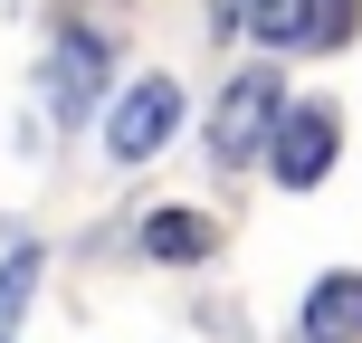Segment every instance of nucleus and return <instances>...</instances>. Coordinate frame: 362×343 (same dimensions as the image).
<instances>
[{"instance_id":"nucleus-1","label":"nucleus","mask_w":362,"mask_h":343,"mask_svg":"<svg viewBox=\"0 0 362 343\" xmlns=\"http://www.w3.org/2000/svg\"><path fill=\"white\" fill-rule=\"evenodd\" d=\"M286 105H296V95H286V76H276V57H257V67H238L229 86H219V115H210V163H219V172L257 163Z\"/></svg>"},{"instance_id":"nucleus-2","label":"nucleus","mask_w":362,"mask_h":343,"mask_svg":"<svg viewBox=\"0 0 362 343\" xmlns=\"http://www.w3.org/2000/svg\"><path fill=\"white\" fill-rule=\"evenodd\" d=\"M38 76H48V115H57L67 134L95 124V115H105V76H115V38L67 19V29L48 38V67H38Z\"/></svg>"},{"instance_id":"nucleus-7","label":"nucleus","mask_w":362,"mask_h":343,"mask_svg":"<svg viewBox=\"0 0 362 343\" xmlns=\"http://www.w3.org/2000/svg\"><path fill=\"white\" fill-rule=\"evenodd\" d=\"M248 38H257V57H315L325 19H315V0H248Z\"/></svg>"},{"instance_id":"nucleus-10","label":"nucleus","mask_w":362,"mask_h":343,"mask_svg":"<svg viewBox=\"0 0 362 343\" xmlns=\"http://www.w3.org/2000/svg\"><path fill=\"white\" fill-rule=\"evenodd\" d=\"M210 19H219L229 38H248V0H210Z\"/></svg>"},{"instance_id":"nucleus-8","label":"nucleus","mask_w":362,"mask_h":343,"mask_svg":"<svg viewBox=\"0 0 362 343\" xmlns=\"http://www.w3.org/2000/svg\"><path fill=\"white\" fill-rule=\"evenodd\" d=\"M38 277H48V257H38V248H10V257H0V343L19 334V315H29Z\"/></svg>"},{"instance_id":"nucleus-9","label":"nucleus","mask_w":362,"mask_h":343,"mask_svg":"<svg viewBox=\"0 0 362 343\" xmlns=\"http://www.w3.org/2000/svg\"><path fill=\"white\" fill-rule=\"evenodd\" d=\"M315 19H325V48H353L362 38V0H315Z\"/></svg>"},{"instance_id":"nucleus-4","label":"nucleus","mask_w":362,"mask_h":343,"mask_svg":"<svg viewBox=\"0 0 362 343\" xmlns=\"http://www.w3.org/2000/svg\"><path fill=\"white\" fill-rule=\"evenodd\" d=\"M181 115H191L181 76H134V86L105 105V153H115L124 172H134V163H153V153H163L172 134H181Z\"/></svg>"},{"instance_id":"nucleus-3","label":"nucleus","mask_w":362,"mask_h":343,"mask_svg":"<svg viewBox=\"0 0 362 343\" xmlns=\"http://www.w3.org/2000/svg\"><path fill=\"white\" fill-rule=\"evenodd\" d=\"M334 163H344V115H334L325 95H296V105L276 115V134H267V172H276V191H315Z\"/></svg>"},{"instance_id":"nucleus-6","label":"nucleus","mask_w":362,"mask_h":343,"mask_svg":"<svg viewBox=\"0 0 362 343\" xmlns=\"http://www.w3.org/2000/svg\"><path fill=\"white\" fill-rule=\"evenodd\" d=\"M296 343H362V267H334L296 306Z\"/></svg>"},{"instance_id":"nucleus-5","label":"nucleus","mask_w":362,"mask_h":343,"mask_svg":"<svg viewBox=\"0 0 362 343\" xmlns=\"http://www.w3.org/2000/svg\"><path fill=\"white\" fill-rule=\"evenodd\" d=\"M134 248H144L153 267H200V257H219V219H210V210H181V200H163V210H144Z\"/></svg>"}]
</instances>
